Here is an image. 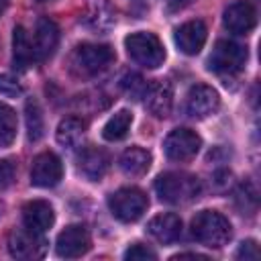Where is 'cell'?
Instances as JSON below:
<instances>
[{"label":"cell","mask_w":261,"mask_h":261,"mask_svg":"<svg viewBox=\"0 0 261 261\" xmlns=\"http://www.w3.org/2000/svg\"><path fill=\"white\" fill-rule=\"evenodd\" d=\"M149 206V198L139 188H120L108 198V208L114 218L120 222H135L139 220Z\"/></svg>","instance_id":"cell-5"},{"label":"cell","mask_w":261,"mask_h":261,"mask_svg":"<svg viewBox=\"0 0 261 261\" xmlns=\"http://www.w3.org/2000/svg\"><path fill=\"white\" fill-rule=\"evenodd\" d=\"M247 63V49L234 41H218L208 57V67L220 75H234Z\"/></svg>","instance_id":"cell-6"},{"label":"cell","mask_w":261,"mask_h":261,"mask_svg":"<svg viewBox=\"0 0 261 261\" xmlns=\"http://www.w3.org/2000/svg\"><path fill=\"white\" fill-rule=\"evenodd\" d=\"M147 232H149L155 241H159V243H163V245L173 243V241L181 234V218H179L177 214H171V212L157 214V216H153V218L149 220Z\"/></svg>","instance_id":"cell-19"},{"label":"cell","mask_w":261,"mask_h":261,"mask_svg":"<svg viewBox=\"0 0 261 261\" xmlns=\"http://www.w3.org/2000/svg\"><path fill=\"white\" fill-rule=\"evenodd\" d=\"M143 98H145V108L157 116V118H165L169 112H171V106H173V88L169 82H153L145 88L143 92Z\"/></svg>","instance_id":"cell-14"},{"label":"cell","mask_w":261,"mask_h":261,"mask_svg":"<svg viewBox=\"0 0 261 261\" xmlns=\"http://www.w3.org/2000/svg\"><path fill=\"white\" fill-rule=\"evenodd\" d=\"M16 137V114L10 106L0 104V149L12 145Z\"/></svg>","instance_id":"cell-25"},{"label":"cell","mask_w":261,"mask_h":261,"mask_svg":"<svg viewBox=\"0 0 261 261\" xmlns=\"http://www.w3.org/2000/svg\"><path fill=\"white\" fill-rule=\"evenodd\" d=\"M14 175H16V163L12 159H0V190L10 188Z\"/></svg>","instance_id":"cell-27"},{"label":"cell","mask_w":261,"mask_h":261,"mask_svg":"<svg viewBox=\"0 0 261 261\" xmlns=\"http://www.w3.org/2000/svg\"><path fill=\"white\" fill-rule=\"evenodd\" d=\"M110 167V157L106 151L98 147H86L77 157L80 173L90 181H100Z\"/></svg>","instance_id":"cell-16"},{"label":"cell","mask_w":261,"mask_h":261,"mask_svg":"<svg viewBox=\"0 0 261 261\" xmlns=\"http://www.w3.org/2000/svg\"><path fill=\"white\" fill-rule=\"evenodd\" d=\"M114 61V51L108 45L84 43L71 53V67L80 75H96Z\"/></svg>","instance_id":"cell-4"},{"label":"cell","mask_w":261,"mask_h":261,"mask_svg":"<svg viewBox=\"0 0 261 261\" xmlns=\"http://www.w3.org/2000/svg\"><path fill=\"white\" fill-rule=\"evenodd\" d=\"M80 22L94 33H106L114 27L116 12L108 0H88L86 8L80 14Z\"/></svg>","instance_id":"cell-13"},{"label":"cell","mask_w":261,"mask_h":261,"mask_svg":"<svg viewBox=\"0 0 261 261\" xmlns=\"http://www.w3.org/2000/svg\"><path fill=\"white\" fill-rule=\"evenodd\" d=\"M224 27L234 35H247L257 24V10L249 0H237L226 6L222 14Z\"/></svg>","instance_id":"cell-12"},{"label":"cell","mask_w":261,"mask_h":261,"mask_svg":"<svg viewBox=\"0 0 261 261\" xmlns=\"http://www.w3.org/2000/svg\"><path fill=\"white\" fill-rule=\"evenodd\" d=\"M124 47L130 59L143 67L155 69L165 61V47L159 41V37H155L153 33H145V31L130 33L124 39Z\"/></svg>","instance_id":"cell-3"},{"label":"cell","mask_w":261,"mask_h":261,"mask_svg":"<svg viewBox=\"0 0 261 261\" xmlns=\"http://www.w3.org/2000/svg\"><path fill=\"white\" fill-rule=\"evenodd\" d=\"M194 0H165V10L167 12H179L186 6H190Z\"/></svg>","instance_id":"cell-30"},{"label":"cell","mask_w":261,"mask_h":261,"mask_svg":"<svg viewBox=\"0 0 261 261\" xmlns=\"http://www.w3.org/2000/svg\"><path fill=\"white\" fill-rule=\"evenodd\" d=\"M12 59H14V67H18L20 71L29 69L37 61L35 47H33L27 31L20 24L14 27V31H12Z\"/></svg>","instance_id":"cell-20"},{"label":"cell","mask_w":261,"mask_h":261,"mask_svg":"<svg viewBox=\"0 0 261 261\" xmlns=\"http://www.w3.org/2000/svg\"><path fill=\"white\" fill-rule=\"evenodd\" d=\"M6 8H8V0H0V14H2Z\"/></svg>","instance_id":"cell-32"},{"label":"cell","mask_w":261,"mask_h":261,"mask_svg":"<svg viewBox=\"0 0 261 261\" xmlns=\"http://www.w3.org/2000/svg\"><path fill=\"white\" fill-rule=\"evenodd\" d=\"M24 122H27L29 141H33V143L41 141L45 135V120H43V112L35 100H27V104H24Z\"/></svg>","instance_id":"cell-24"},{"label":"cell","mask_w":261,"mask_h":261,"mask_svg":"<svg viewBox=\"0 0 261 261\" xmlns=\"http://www.w3.org/2000/svg\"><path fill=\"white\" fill-rule=\"evenodd\" d=\"M237 257H239V259H245V261H255V259H259V247H257V243H255V241H245V243H241V247H239V251H237Z\"/></svg>","instance_id":"cell-29"},{"label":"cell","mask_w":261,"mask_h":261,"mask_svg":"<svg viewBox=\"0 0 261 261\" xmlns=\"http://www.w3.org/2000/svg\"><path fill=\"white\" fill-rule=\"evenodd\" d=\"M133 124V114L128 110H118L114 116H110L102 128V137L106 141H120L126 137L128 128Z\"/></svg>","instance_id":"cell-23"},{"label":"cell","mask_w":261,"mask_h":261,"mask_svg":"<svg viewBox=\"0 0 261 261\" xmlns=\"http://www.w3.org/2000/svg\"><path fill=\"white\" fill-rule=\"evenodd\" d=\"M220 106L218 92L206 84L194 86L186 96V112L192 118H208Z\"/></svg>","instance_id":"cell-11"},{"label":"cell","mask_w":261,"mask_h":261,"mask_svg":"<svg viewBox=\"0 0 261 261\" xmlns=\"http://www.w3.org/2000/svg\"><path fill=\"white\" fill-rule=\"evenodd\" d=\"M200 147H202V139L190 128H175L163 141L165 155L171 161H190L196 157Z\"/></svg>","instance_id":"cell-8"},{"label":"cell","mask_w":261,"mask_h":261,"mask_svg":"<svg viewBox=\"0 0 261 261\" xmlns=\"http://www.w3.org/2000/svg\"><path fill=\"white\" fill-rule=\"evenodd\" d=\"M8 251L16 259H27V261L41 259L47 251V241L41 232H35V230L24 226V228H18V230L10 232Z\"/></svg>","instance_id":"cell-7"},{"label":"cell","mask_w":261,"mask_h":261,"mask_svg":"<svg viewBox=\"0 0 261 261\" xmlns=\"http://www.w3.org/2000/svg\"><path fill=\"white\" fill-rule=\"evenodd\" d=\"M22 222L27 228L35 232H47L55 222V212L45 200H31L22 208Z\"/></svg>","instance_id":"cell-18"},{"label":"cell","mask_w":261,"mask_h":261,"mask_svg":"<svg viewBox=\"0 0 261 261\" xmlns=\"http://www.w3.org/2000/svg\"><path fill=\"white\" fill-rule=\"evenodd\" d=\"M118 165L126 175H133V177L143 175L151 167V153L141 147H130L120 155Z\"/></svg>","instance_id":"cell-22"},{"label":"cell","mask_w":261,"mask_h":261,"mask_svg":"<svg viewBox=\"0 0 261 261\" xmlns=\"http://www.w3.org/2000/svg\"><path fill=\"white\" fill-rule=\"evenodd\" d=\"M84 137H86V122L77 116H67L57 126V143L67 149L80 147Z\"/></svg>","instance_id":"cell-21"},{"label":"cell","mask_w":261,"mask_h":261,"mask_svg":"<svg viewBox=\"0 0 261 261\" xmlns=\"http://www.w3.org/2000/svg\"><path fill=\"white\" fill-rule=\"evenodd\" d=\"M57 45H59V29H57V24L47 16L39 18L37 27H35V43H33L35 53H37V61L49 59L55 53Z\"/></svg>","instance_id":"cell-17"},{"label":"cell","mask_w":261,"mask_h":261,"mask_svg":"<svg viewBox=\"0 0 261 261\" xmlns=\"http://www.w3.org/2000/svg\"><path fill=\"white\" fill-rule=\"evenodd\" d=\"M208 37V29L202 20H190L184 22L179 29H175V45L186 55H196L202 51Z\"/></svg>","instance_id":"cell-15"},{"label":"cell","mask_w":261,"mask_h":261,"mask_svg":"<svg viewBox=\"0 0 261 261\" xmlns=\"http://www.w3.org/2000/svg\"><path fill=\"white\" fill-rule=\"evenodd\" d=\"M124 259L126 261H137V259H157V255H155V251H151L149 247H145V245H133L130 249H126V253H124Z\"/></svg>","instance_id":"cell-28"},{"label":"cell","mask_w":261,"mask_h":261,"mask_svg":"<svg viewBox=\"0 0 261 261\" xmlns=\"http://www.w3.org/2000/svg\"><path fill=\"white\" fill-rule=\"evenodd\" d=\"M192 237L212 249L224 247L232 237V226L226 216L216 210H202L192 220Z\"/></svg>","instance_id":"cell-2"},{"label":"cell","mask_w":261,"mask_h":261,"mask_svg":"<svg viewBox=\"0 0 261 261\" xmlns=\"http://www.w3.org/2000/svg\"><path fill=\"white\" fill-rule=\"evenodd\" d=\"M0 94L8 96V98H16L22 94V86L18 84V80L10 73H2L0 75Z\"/></svg>","instance_id":"cell-26"},{"label":"cell","mask_w":261,"mask_h":261,"mask_svg":"<svg viewBox=\"0 0 261 261\" xmlns=\"http://www.w3.org/2000/svg\"><path fill=\"white\" fill-rule=\"evenodd\" d=\"M184 257H190V259H206L204 255H198V253H179V255H173L171 259H184Z\"/></svg>","instance_id":"cell-31"},{"label":"cell","mask_w":261,"mask_h":261,"mask_svg":"<svg viewBox=\"0 0 261 261\" xmlns=\"http://www.w3.org/2000/svg\"><path fill=\"white\" fill-rule=\"evenodd\" d=\"M61 177H63V165L55 153L45 151L33 159V165H31V184L33 186L53 188L61 181Z\"/></svg>","instance_id":"cell-9"},{"label":"cell","mask_w":261,"mask_h":261,"mask_svg":"<svg viewBox=\"0 0 261 261\" xmlns=\"http://www.w3.org/2000/svg\"><path fill=\"white\" fill-rule=\"evenodd\" d=\"M200 179L184 171H167L155 179V192L161 202L167 204H186L200 196Z\"/></svg>","instance_id":"cell-1"},{"label":"cell","mask_w":261,"mask_h":261,"mask_svg":"<svg viewBox=\"0 0 261 261\" xmlns=\"http://www.w3.org/2000/svg\"><path fill=\"white\" fill-rule=\"evenodd\" d=\"M90 251V232L82 224L65 226L57 234L55 253L63 259H77Z\"/></svg>","instance_id":"cell-10"}]
</instances>
